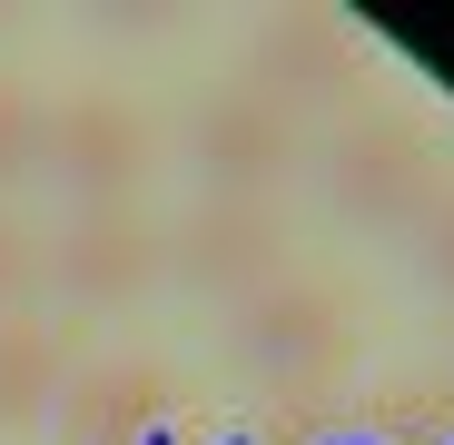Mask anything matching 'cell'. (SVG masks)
Wrapping results in <instances>:
<instances>
[{
    "instance_id": "obj_11",
    "label": "cell",
    "mask_w": 454,
    "mask_h": 445,
    "mask_svg": "<svg viewBox=\"0 0 454 445\" xmlns=\"http://www.w3.org/2000/svg\"><path fill=\"white\" fill-rule=\"evenodd\" d=\"M415 267L434 297H454V188H434V208L415 218Z\"/></svg>"
},
{
    "instance_id": "obj_2",
    "label": "cell",
    "mask_w": 454,
    "mask_h": 445,
    "mask_svg": "<svg viewBox=\"0 0 454 445\" xmlns=\"http://www.w3.org/2000/svg\"><path fill=\"white\" fill-rule=\"evenodd\" d=\"M168 277L188 297H217V307H247L286 277V218L277 198H198L178 228H168Z\"/></svg>"
},
{
    "instance_id": "obj_5",
    "label": "cell",
    "mask_w": 454,
    "mask_h": 445,
    "mask_svg": "<svg viewBox=\"0 0 454 445\" xmlns=\"http://www.w3.org/2000/svg\"><path fill=\"white\" fill-rule=\"evenodd\" d=\"M40 277L69 307H129V297H148L168 277V228H148L138 208H80L40 248Z\"/></svg>"
},
{
    "instance_id": "obj_4",
    "label": "cell",
    "mask_w": 454,
    "mask_h": 445,
    "mask_svg": "<svg viewBox=\"0 0 454 445\" xmlns=\"http://www.w3.org/2000/svg\"><path fill=\"white\" fill-rule=\"evenodd\" d=\"M148 169H159V129H148L129 99L40 109V179H59L80 208H138Z\"/></svg>"
},
{
    "instance_id": "obj_9",
    "label": "cell",
    "mask_w": 454,
    "mask_h": 445,
    "mask_svg": "<svg viewBox=\"0 0 454 445\" xmlns=\"http://www.w3.org/2000/svg\"><path fill=\"white\" fill-rule=\"evenodd\" d=\"M69 386V327H40V317H0V425H30L50 416Z\"/></svg>"
},
{
    "instance_id": "obj_1",
    "label": "cell",
    "mask_w": 454,
    "mask_h": 445,
    "mask_svg": "<svg viewBox=\"0 0 454 445\" xmlns=\"http://www.w3.org/2000/svg\"><path fill=\"white\" fill-rule=\"evenodd\" d=\"M326 198L346 228H415V218L434 208V139L405 119V109H365L326 139Z\"/></svg>"
},
{
    "instance_id": "obj_3",
    "label": "cell",
    "mask_w": 454,
    "mask_h": 445,
    "mask_svg": "<svg viewBox=\"0 0 454 445\" xmlns=\"http://www.w3.org/2000/svg\"><path fill=\"white\" fill-rule=\"evenodd\" d=\"M227 346H238V366L257 386H277V396H307V386H326L336 366H346V297L336 287H317V277H277L267 297H247L238 307V327H227Z\"/></svg>"
},
{
    "instance_id": "obj_10",
    "label": "cell",
    "mask_w": 454,
    "mask_h": 445,
    "mask_svg": "<svg viewBox=\"0 0 454 445\" xmlns=\"http://www.w3.org/2000/svg\"><path fill=\"white\" fill-rule=\"evenodd\" d=\"M30 169H40V109H30V90L0 80V188H20Z\"/></svg>"
},
{
    "instance_id": "obj_8",
    "label": "cell",
    "mask_w": 454,
    "mask_h": 445,
    "mask_svg": "<svg viewBox=\"0 0 454 445\" xmlns=\"http://www.w3.org/2000/svg\"><path fill=\"white\" fill-rule=\"evenodd\" d=\"M159 406H168V377H159V366L109 356V366H80L50 416H59V445H148Z\"/></svg>"
},
{
    "instance_id": "obj_7",
    "label": "cell",
    "mask_w": 454,
    "mask_h": 445,
    "mask_svg": "<svg viewBox=\"0 0 454 445\" xmlns=\"http://www.w3.org/2000/svg\"><path fill=\"white\" fill-rule=\"evenodd\" d=\"M356 69H365V50H356V30L336 11H277L257 30V50H247V90L307 129L317 109H336L356 90Z\"/></svg>"
},
{
    "instance_id": "obj_6",
    "label": "cell",
    "mask_w": 454,
    "mask_h": 445,
    "mask_svg": "<svg viewBox=\"0 0 454 445\" xmlns=\"http://www.w3.org/2000/svg\"><path fill=\"white\" fill-rule=\"evenodd\" d=\"M296 159H307V129L267 109L257 90H217L188 109V169L217 198H277V179H296Z\"/></svg>"
},
{
    "instance_id": "obj_12",
    "label": "cell",
    "mask_w": 454,
    "mask_h": 445,
    "mask_svg": "<svg viewBox=\"0 0 454 445\" xmlns=\"http://www.w3.org/2000/svg\"><path fill=\"white\" fill-rule=\"evenodd\" d=\"M30 277H40V248L20 238V218H0V317L30 297Z\"/></svg>"
}]
</instances>
